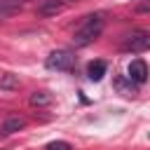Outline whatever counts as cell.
Returning a JSON list of instances; mask_svg holds the SVG:
<instances>
[{"label": "cell", "mask_w": 150, "mask_h": 150, "mask_svg": "<svg viewBox=\"0 0 150 150\" xmlns=\"http://www.w3.org/2000/svg\"><path fill=\"white\" fill-rule=\"evenodd\" d=\"M103 28H105L103 14H89V16L84 19V23H82V26L75 30V35H73L75 47H87V45H91V42L103 33Z\"/></svg>", "instance_id": "obj_1"}, {"label": "cell", "mask_w": 150, "mask_h": 150, "mask_svg": "<svg viewBox=\"0 0 150 150\" xmlns=\"http://www.w3.org/2000/svg\"><path fill=\"white\" fill-rule=\"evenodd\" d=\"M45 66L52 68V70H66V73H70L75 68V54L68 52V49H56V52H52L47 56Z\"/></svg>", "instance_id": "obj_2"}, {"label": "cell", "mask_w": 150, "mask_h": 150, "mask_svg": "<svg viewBox=\"0 0 150 150\" xmlns=\"http://www.w3.org/2000/svg\"><path fill=\"white\" fill-rule=\"evenodd\" d=\"M82 0H40L38 5V16L42 19H52V16H59L61 12H66L68 7L77 5Z\"/></svg>", "instance_id": "obj_3"}, {"label": "cell", "mask_w": 150, "mask_h": 150, "mask_svg": "<svg viewBox=\"0 0 150 150\" xmlns=\"http://www.w3.org/2000/svg\"><path fill=\"white\" fill-rule=\"evenodd\" d=\"M148 47H150V33L143 30V28L134 30L131 35H127V40H124V45H122L124 52H134V54H141V52H145Z\"/></svg>", "instance_id": "obj_4"}, {"label": "cell", "mask_w": 150, "mask_h": 150, "mask_svg": "<svg viewBox=\"0 0 150 150\" xmlns=\"http://www.w3.org/2000/svg\"><path fill=\"white\" fill-rule=\"evenodd\" d=\"M127 73H129V80L136 82V84H143V82L148 80V66H145L143 59H134V61L129 63Z\"/></svg>", "instance_id": "obj_5"}, {"label": "cell", "mask_w": 150, "mask_h": 150, "mask_svg": "<svg viewBox=\"0 0 150 150\" xmlns=\"http://www.w3.org/2000/svg\"><path fill=\"white\" fill-rule=\"evenodd\" d=\"M35 0H0V16H9V14H16L21 12L26 5H30Z\"/></svg>", "instance_id": "obj_6"}, {"label": "cell", "mask_w": 150, "mask_h": 150, "mask_svg": "<svg viewBox=\"0 0 150 150\" xmlns=\"http://www.w3.org/2000/svg\"><path fill=\"white\" fill-rule=\"evenodd\" d=\"M105 68H108L105 61H98V59L91 61V63L87 66V75H89V80H91V82H98V80L105 75Z\"/></svg>", "instance_id": "obj_7"}, {"label": "cell", "mask_w": 150, "mask_h": 150, "mask_svg": "<svg viewBox=\"0 0 150 150\" xmlns=\"http://www.w3.org/2000/svg\"><path fill=\"white\" fill-rule=\"evenodd\" d=\"M23 127H26V117L14 115V117H9V120L2 124V134H16V131H21Z\"/></svg>", "instance_id": "obj_8"}, {"label": "cell", "mask_w": 150, "mask_h": 150, "mask_svg": "<svg viewBox=\"0 0 150 150\" xmlns=\"http://www.w3.org/2000/svg\"><path fill=\"white\" fill-rule=\"evenodd\" d=\"M52 103V94L49 91H33L30 94V105L33 108H45Z\"/></svg>", "instance_id": "obj_9"}, {"label": "cell", "mask_w": 150, "mask_h": 150, "mask_svg": "<svg viewBox=\"0 0 150 150\" xmlns=\"http://www.w3.org/2000/svg\"><path fill=\"white\" fill-rule=\"evenodd\" d=\"M0 89H5V91H14V89H19V77L12 75V73H7V75L0 80Z\"/></svg>", "instance_id": "obj_10"}, {"label": "cell", "mask_w": 150, "mask_h": 150, "mask_svg": "<svg viewBox=\"0 0 150 150\" xmlns=\"http://www.w3.org/2000/svg\"><path fill=\"white\" fill-rule=\"evenodd\" d=\"M45 150H73V145H70L68 141H52Z\"/></svg>", "instance_id": "obj_11"}]
</instances>
